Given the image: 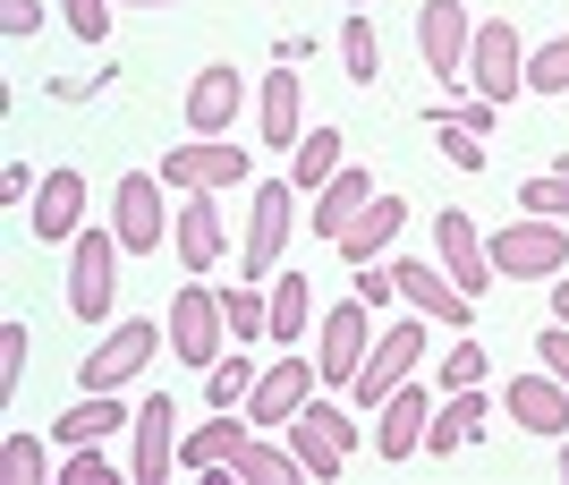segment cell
<instances>
[{"label":"cell","mask_w":569,"mask_h":485,"mask_svg":"<svg viewBox=\"0 0 569 485\" xmlns=\"http://www.w3.org/2000/svg\"><path fill=\"white\" fill-rule=\"evenodd\" d=\"M289 230H298V188H289V179H256V188H247V239H238V281H272V273H281Z\"/></svg>","instance_id":"6da1fadb"},{"label":"cell","mask_w":569,"mask_h":485,"mask_svg":"<svg viewBox=\"0 0 569 485\" xmlns=\"http://www.w3.org/2000/svg\"><path fill=\"white\" fill-rule=\"evenodd\" d=\"M119 256H128V247H119L111 221H86V230L69 239V316H77V324H102V316H111V298H119Z\"/></svg>","instance_id":"7a4b0ae2"},{"label":"cell","mask_w":569,"mask_h":485,"mask_svg":"<svg viewBox=\"0 0 569 485\" xmlns=\"http://www.w3.org/2000/svg\"><path fill=\"white\" fill-rule=\"evenodd\" d=\"M426 316H408V324H382L375 333V349H366V366H357V384H349V400H357V417H375L382 400H391V392L408 384V375H417V366H426Z\"/></svg>","instance_id":"3957f363"},{"label":"cell","mask_w":569,"mask_h":485,"mask_svg":"<svg viewBox=\"0 0 569 485\" xmlns=\"http://www.w3.org/2000/svg\"><path fill=\"white\" fill-rule=\"evenodd\" d=\"M111 230L128 256H162L170 230H179V214H170V188H162V170H128L111 188Z\"/></svg>","instance_id":"277c9868"},{"label":"cell","mask_w":569,"mask_h":485,"mask_svg":"<svg viewBox=\"0 0 569 485\" xmlns=\"http://www.w3.org/2000/svg\"><path fill=\"white\" fill-rule=\"evenodd\" d=\"M485 247H493L501 281H561V273H569V230H561V221H545V214L501 221Z\"/></svg>","instance_id":"5b68a950"},{"label":"cell","mask_w":569,"mask_h":485,"mask_svg":"<svg viewBox=\"0 0 569 485\" xmlns=\"http://www.w3.org/2000/svg\"><path fill=\"white\" fill-rule=\"evenodd\" d=\"M366 349H375V307L349 290L340 307L315 316V375H323V392H349L357 366H366Z\"/></svg>","instance_id":"8992f818"},{"label":"cell","mask_w":569,"mask_h":485,"mask_svg":"<svg viewBox=\"0 0 569 485\" xmlns=\"http://www.w3.org/2000/svg\"><path fill=\"white\" fill-rule=\"evenodd\" d=\"M281 435H289V452L307 461L315 485H332L340 468H349V452H357V409H340V400H307Z\"/></svg>","instance_id":"52a82bcc"},{"label":"cell","mask_w":569,"mask_h":485,"mask_svg":"<svg viewBox=\"0 0 569 485\" xmlns=\"http://www.w3.org/2000/svg\"><path fill=\"white\" fill-rule=\"evenodd\" d=\"M162 188L188 196V188H256V154L230 146V137H196V146H170L162 154Z\"/></svg>","instance_id":"ba28073f"},{"label":"cell","mask_w":569,"mask_h":485,"mask_svg":"<svg viewBox=\"0 0 569 485\" xmlns=\"http://www.w3.org/2000/svg\"><path fill=\"white\" fill-rule=\"evenodd\" d=\"M468 86L493 111H510V95L527 86V43H519V26L510 18H476V43H468Z\"/></svg>","instance_id":"9c48e42d"},{"label":"cell","mask_w":569,"mask_h":485,"mask_svg":"<svg viewBox=\"0 0 569 485\" xmlns=\"http://www.w3.org/2000/svg\"><path fill=\"white\" fill-rule=\"evenodd\" d=\"M230 349V316H221V290L188 281V290L170 298V358L179 366H213Z\"/></svg>","instance_id":"30bf717a"},{"label":"cell","mask_w":569,"mask_h":485,"mask_svg":"<svg viewBox=\"0 0 569 485\" xmlns=\"http://www.w3.org/2000/svg\"><path fill=\"white\" fill-rule=\"evenodd\" d=\"M162 358V324H144V316H128V324H111L102 333V349H86V392H119L128 375H144V366Z\"/></svg>","instance_id":"8fae6325"},{"label":"cell","mask_w":569,"mask_h":485,"mask_svg":"<svg viewBox=\"0 0 569 485\" xmlns=\"http://www.w3.org/2000/svg\"><path fill=\"white\" fill-rule=\"evenodd\" d=\"M315 384H323V375H315V358H307V349H289L281 366H263V375H256V392H247L238 409L256 417V435H263V426H289V417L307 409Z\"/></svg>","instance_id":"7c38bea8"},{"label":"cell","mask_w":569,"mask_h":485,"mask_svg":"<svg viewBox=\"0 0 569 485\" xmlns=\"http://www.w3.org/2000/svg\"><path fill=\"white\" fill-rule=\"evenodd\" d=\"M433 256H442V273H451L468 298H485V290L501 281V273H493V247L476 239V221L459 214V205H442V214H433Z\"/></svg>","instance_id":"4fadbf2b"},{"label":"cell","mask_w":569,"mask_h":485,"mask_svg":"<svg viewBox=\"0 0 569 485\" xmlns=\"http://www.w3.org/2000/svg\"><path fill=\"white\" fill-rule=\"evenodd\" d=\"M468 43H476L468 0H426V9H417V51H426V69L442 77V86L468 77Z\"/></svg>","instance_id":"5bb4252c"},{"label":"cell","mask_w":569,"mask_h":485,"mask_svg":"<svg viewBox=\"0 0 569 485\" xmlns=\"http://www.w3.org/2000/svg\"><path fill=\"white\" fill-rule=\"evenodd\" d=\"M391 281H400V298H408L426 324H451V333H468V324H476V298L442 273V256H433V265H417V256H408V265H391Z\"/></svg>","instance_id":"9a60e30c"},{"label":"cell","mask_w":569,"mask_h":485,"mask_svg":"<svg viewBox=\"0 0 569 485\" xmlns=\"http://www.w3.org/2000/svg\"><path fill=\"white\" fill-rule=\"evenodd\" d=\"M170 239H179V265H188V273H213L221 256H230L221 196H213V188H188V196H179V230H170Z\"/></svg>","instance_id":"2e32d148"},{"label":"cell","mask_w":569,"mask_h":485,"mask_svg":"<svg viewBox=\"0 0 569 485\" xmlns=\"http://www.w3.org/2000/svg\"><path fill=\"white\" fill-rule=\"evenodd\" d=\"M238 111H247V77H238L230 60H213V69L188 77V128L196 137H230Z\"/></svg>","instance_id":"e0dca14e"},{"label":"cell","mask_w":569,"mask_h":485,"mask_svg":"<svg viewBox=\"0 0 569 485\" xmlns=\"http://www.w3.org/2000/svg\"><path fill=\"white\" fill-rule=\"evenodd\" d=\"M128 435H137V461H128V477H137V485H162L170 461H179V400H170V392H153V400L137 409V426H128Z\"/></svg>","instance_id":"ac0fdd59"},{"label":"cell","mask_w":569,"mask_h":485,"mask_svg":"<svg viewBox=\"0 0 569 485\" xmlns=\"http://www.w3.org/2000/svg\"><path fill=\"white\" fill-rule=\"evenodd\" d=\"M426 417H433V392L400 384V392H391V400L375 409V452H382L391 468H400V461H417V452H426Z\"/></svg>","instance_id":"d6986e66"},{"label":"cell","mask_w":569,"mask_h":485,"mask_svg":"<svg viewBox=\"0 0 569 485\" xmlns=\"http://www.w3.org/2000/svg\"><path fill=\"white\" fill-rule=\"evenodd\" d=\"M247 435H256V417H247V409H213L196 435H179V468L213 477V468H230L238 452H247Z\"/></svg>","instance_id":"ffe728a7"},{"label":"cell","mask_w":569,"mask_h":485,"mask_svg":"<svg viewBox=\"0 0 569 485\" xmlns=\"http://www.w3.org/2000/svg\"><path fill=\"white\" fill-rule=\"evenodd\" d=\"M510 417H519L527 435H545V443H561L569 435V384L561 375H510Z\"/></svg>","instance_id":"44dd1931"},{"label":"cell","mask_w":569,"mask_h":485,"mask_svg":"<svg viewBox=\"0 0 569 485\" xmlns=\"http://www.w3.org/2000/svg\"><path fill=\"white\" fill-rule=\"evenodd\" d=\"M366 205H375V170H349V162H340L332 179L315 188V205H307V230H315V239H340V230H349V221L366 214Z\"/></svg>","instance_id":"7402d4cb"},{"label":"cell","mask_w":569,"mask_h":485,"mask_svg":"<svg viewBox=\"0 0 569 485\" xmlns=\"http://www.w3.org/2000/svg\"><path fill=\"white\" fill-rule=\"evenodd\" d=\"M77 230H86V170L60 162L34 188V239H77Z\"/></svg>","instance_id":"603a6c76"},{"label":"cell","mask_w":569,"mask_h":485,"mask_svg":"<svg viewBox=\"0 0 569 485\" xmlns=\"http://www.w3.org/2000/svg\"><path fill=\"white\" fill-rule=\"evenodd\" d=\"M485 417H493V409H485V392H442V400H433V417H426V452H433V461H451V452H459V443H476V435H485Z\"/></svg>","instance_id":"cb8c5ba5"},{"label":"cell","mask_w":569,"mask_h":485,"mask_svg":"<svg viewBox=\"0 0 569 485\" xmlns=\"http://www.w3.org/2000/svg\"><path fill=\"white\" fill-rule=\"evenodd\" d=\"M256 128H263V146H298L307 137V120H298V69L272 60V77L256 86Z\"/></svg>","instance_id":"d4e9b609"},{"label":"cell","mask_w":569,"mask_h":485,"mask_svg":"<svg viewBox=\"0 0 569 485\" xmlns=\"http://www.w3.org/2000/svg\"><path fill=\"white\" fill-rule=\"evenodd\" d=\"M400 221H408V205H400V196H375V205H366V214H357L332 247L349 256V265H382V247L400 239Z\"/></svg>","instance_id":"484cf974"},{"label":"cell","mask_w":569,"mask_h":485,"mask_svg":"<svg viewBox=\"0 0 569 485\" xmlns=\"http://www.w3.org/2000/svg\"><path fill=\"white\" fill-rule=\"evenodd\" d=\"M119 426H137V409H119V392H86V400H77L69 417H60V443H111Z\"/></svg>","instance_id":"4316f807"},{"label":"cell","mask_w":569,"mask_h":485,"mask_svg":"<svg viewBox=\"0 0 569 485\" xmlns=\"http://www.w3.org/2000/svg\"><path fill=\"white\" fill-rule=\"evenodd\" d=\"M230 477H238V485H315L307 461H298L289 443H256V435H247V452L230 461Z\"/></svg>","instance_id":"83f0119b"},{"label":"cell","mask_w":569,"mask_h":485,"mask_svg":"<svg viewBox=\"0 0 569 485\" xmlns=\"http://www.w3.org/2000/svg\"><path fill=\"white\" fill-rule=\"evenodd\" d=\"M307 316H315V290H307V273H272V349H298L307 340Z\"/></svg>","instance_id":"f1b7e54d"},{"label":"cell","mask_w":569,"mask_h":485,"mask_svg":"<svg viewBox=\"0 0 569 485\" xmlns=\"http://www.w3.org/2000/svg\"><path fill=\"white\" fill-rule=\"evenodd\" d=\"M340 146H349L340 128H307V137L289 146V188H298V196H315V188H323V179L340 170Z\"/></svg>","instance_id":"f546056e"},{"label":"cell","mask_w":569,"mask_h":485,"mask_svg":"<svg viewBox=\"0 0 569 485\" xmlns=\"http://www.w3.org/2000/svg\"><path fill=\"white\" fill-rule=\"evenodd\" d=\"M247 349H256V340H230V349H221V358L204 366V400H213V409H238V400L256 392V375H263V366L247 358Z\"/></svg>","instance_id":"4dcf8cb0"},{"label":"cell","mask_w":569,"mask_h":485,"mask_svg":"<svg viewBox=\"0 0 569 485\" xmlns=\"http://www.w3.org/2000/svg\"><path fill=\"white\" fill-rule=\"evenodd\" d=\"M221 316H230V340H263L272 333V290H263V281H230V290H221Z\"/></svg>","instance_id":"1f68e13d"},{"label":"cell","mask_w":569,"mask_h":485,"mask_svg":"<svg viewBox=\"0 0 569 485\" xmlns=\"http://www.w3.org/2000/svg\"><path fill=\"white\" fill-rule=\"evenodd\" d=\"M340 60H349L357 86H375V77H382V34H375L366 9H349V26H340Z\"/></svg>","instance_id":"d6a6232c"},{"label":"cell","mask_w":569,"mask_h":485,"mask_svg":"<svg viewBox=\"0 0 569 485\" xmlns=\"http://www.w3.org/2000/svg\"><path fill=\"white\" fill-rule=\"evenodd\" d=\"M527 95H569V34H552L545 51H527Z\"/></svg>","instance_id":"836d02e7"},{"label":"cell","mask_w":569,"mask_h":485,"mask_svg":"<svg viewBox=\"0 0 569 485\" xmlns=\"http://www.w3.org/2000/svg\"><path fill=\"white\" fill-rule=\"evenodd\" d=\"M0 477H9V485H43L51 477V452L34 435H9V443H0Z\"/></svg>","instance_id":"e575fe53"},{"label":"cell","mask_w":569,"mask_h":485,"mask_svg":"<svg viewBox=\"0 0 569 485\" xmlns=\"http://www.w3.org/2000/svg\"><path fill=\"white\" fill-rule=\"evenodd\" d=\"M519 214L561 221V214H569V170H552V179H527V188H519Z\"/></svg>","instance_id":"d590c367"},{"label":"cell","mask_w":569,"mask_h":485,"mask_svg":"<svg viewBox=\"0 0 569 485\" xmlns=\"http://www.w3.org/2000/svg\"><path fill=\"white\" fill-rule=\"evenodd\" d=\"M60 485H119V468H111V452H102V443H77L69 468H60Z\"/></svg>","instance_id":"8d00e7d4"},{"label":"cell","mask_w":569,"mask_h":485,"mask_svg":"<svg viewBox=\"0 0 569 485\" xmlns=\"http://www.w3.org/2000/svg\"><path fill=\"white\" fill-rule=\"evenodd\" d=\"M433 137H442V154H451L459 170H485V137H476V128H459V120H442V111H433Z\"/></svg>","instance_id":"74e56055"},{"label":"cell","mask_w":569,"mask_h":485,"mask_svg":"<svg viewBox=\"0 0 569 485\" xmlns=\"http://www.w3.org/2000/svg\"><path fill=\"white\" fill-rule=\"evenodd\" d=\"M468 384H485V349L459 340V349H442V392H468Z\"/></svg>","instance_id":"f35d334b"},{"label":"cell","mask_w":569,"mask_h":485,"mask_svg":"<svg viewBox=\"0 0 569 485\" xmlns=\"http://www.w3.org/2000/svg\"><path fill=\"white\" fill-rule=\"evenodd\" d=\"M26 324H0V392H18V375H26Z\"/></svg>","instance_id":"ab89813d"},{"label":"cell","mask_w":569,"mask_h":485,"mask_svg":"<svg viewBox=\"0 0 569 485\" xmlns=\"http://www.w3.org/2000/svg\"><path fill=\"white\" fill-rule=\"evenodd\" d=\"M60 9H69L77 43H102V34H111V9H102V0H60Z\"/></svg>","instance_id":"60d3db41"},{"label":"cell","mask_w":569,"mask_h":485,"mask_svg":"<svg viewBox=\"0 0 569 485\" xmlns=\"http://www.w3.org/2000/svg\"><path fill=\"white\" fill-rule=\"evenodd\" d=\"M349 273H357V298H366V307H391V298H400L391 265H349Z\"/></svg>","instance_id":"b9f144b4"},{"label":"cell","mask_w":569,"mask_h":485,"mask_svg":"<svg viewBox=\"0 0 569 485\" xmlns=\"http://www.w3.org/2000/svg\"><path fill=\"white\" fill-rule=\"evenodd\" d=\"M536 358H545L552 375H561V384H569V324H561V316H552L545 333H536Z\"/></svg>","instance_id":"7bdbcfd3"},{"label":"cell","mask_w":569,"mask_h":485,"mask_svg":"<svg viewBox=\"0 0 569 485\" xmlns=\"http://www.w3.org/2000/svg\"><path fill=\"white\" fill-rule=\"evenodd\" d=\"M43 26V0H0V34H34Z\"/></svg>","instance_id":"ee69618b"},{"label":"cell","mask_w":569,"mask_h":485,"mask_svg":"<svg viewBox=\"0 0 569 485\" xmlns=\"http://www.w3.org/2000/svg\"><path fill=\"white\" fill-rule=\"evenodd\" d=\"M442 120L476 128V137H493V102H485V95H476V102H442Z\"/></svg>","instance_id":"f6af8a7d"},{"label":"cell","mask_w":569,"mask_h":485,"mask_svg":"<svg viewBox=\"0 0 569 485\" xmlns=\"http://www.w3.org/2000/svg\"><path fill=\"white\" fill-rule=\"evenodd\" d=\"M26 196H34V179H26V162H9L0 170V205H26Z\"/></svg>","instance_id":"bcb514c9"},{"label":"cell","mask_w":569,"mask_h":485,"mask_svg":"<svg viewBox=\"0 0 569 485\" xmlns=\"http://www.w3.org/2000/svg\"><path fill=\"white\" fill-rule=\"evenodd\" d=\"M307 51H315V34H281V43H272V60H281V69H298Z\"/></svg>","instance_id":"7dc6e473"},{"label":"cell","mask_w":569,"mask_h":485,"mask_svg":"<svg viewBox=\"0 0 569 485\" xmlns=\"http://www.w3.org/2000/svg\"><path fill=\"white\" fill-rule=\"evenodd\" d=\"M552 316L569 324V273H561V281H552Z\"/></svg>","instance_id":"c3c4849f"},{"label":"cell","mask_w":569,"mask_h":485,"mask_svg":"<svg viewBox=\"0 0 569 485\" xmlns=\"http://www.w3.org/2000/svg\"><path fill=\"white\" fill-rule=\"evenodd\" d=\"M552 468H561V477H569V435H561V452H552Z\"/></svg>","instance_id":"681fc988"},{"label":"cell","mask_w":569,"mask_h":485,"mask_svg":"<svg viewBox=\"0 0 569 485\" xmlns=\"http://www.w3.org/2000/svg\"><path fill=\"white\" fill-rule=\"evenodd\" d=\"M128 9H170V0H128Z\"/></svg>","instance_id":"f907efd6"},{"label":"cell","mask_w":569,"mask_h":485,"mask_svg":"<svg viewBox=\"0 0 569 485\" xmlns=\"http://www.w3.org/2000/svg\"><path fill=\"white\" fill-rule=\"evenodd\" d=\"M349 9H366V0H349Z\"/></svg>","instance_id":"816d5d0a"}]
</instances>
